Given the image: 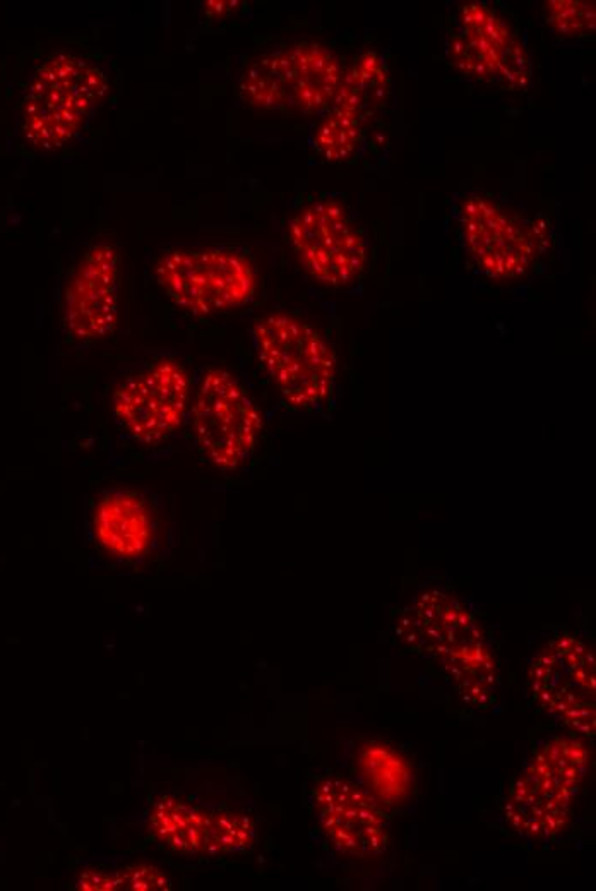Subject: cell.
Segmentation results:
<instances>
[{
    "label": "cell",
    "mask_w": 596,
    "mask_h": 891,
    "mask_svg": "<svg viewBox=\"0 0 596 891\" xmlns=\"http://www.w3.org/2000/svg\"><path fill=\"white\" fill-rule=\"evenodd\" d=\"M401 640L424 652L451 674L461 691L482 698L495 682L494 658L465 605L449 593L432 590L401 617Z\"/></svg>",
    "instance_id": "cell-5"
},
{
    "label": "cell",
    "mask_w": 596,
    "mask_h": 891,
    "mask_svg": "<svg viewBox=\"0 0 596 891\" xmlns=\"http://www.w3.org/2000/svg\"><path fill=\"white\" fill-rule=\"evenodd\" d=\"M545 19L552 30L566 38H581L595 33V6L590 2H547Z\"/></svg>",
    "instance_id": "cell-20"
},
{
    "label": "cell",
    "mask_w": 596,
    "mask_h": 891,
    "mask_svg": "<svg viewBox=\"0 0 596 891\" xmlns=\"http://www.w3.org/2000/svg\"><path fill=\"white\" fill-rule=\"evenodd\" d=\"M314 811L329 844L345 856H377L388 847V823L381 806L350 780L328 777L319 782Z\"/></svg>",
    "instance_id": "cell-15"
},
{
    "label": "cell",
    "mask_w": 596,
    "mask_h": 891,
    "mask_svg": "<svg viewBox=\"0 0 596 891\" xmlns=\"http://www.w3.org/2000/svg\"><path fill=\"white\" fill-rule=\"evenodd\" d=\"M155 509L141 492L115 487L96 499L91 532L96 545L119 561L146 556L156 540Z\"/></svg>",
    "instance_id": "cell-16"
},
{
    "label": "cell",
    "mask_w": 596,
    "mask_h": 891,
    "mask_svg": "<svg viewBox=\"0 0 596 891\" xmlns=\"http://www.w3.org/2000/svg\"><path fill=\"white\" fill-rule=\"evenodd\" d=\"M122 258L112 242H95L79 256L67 278L62 321L69 338L91 345L114 333L119 323Z\"/></svg>",
    "instance_id": "cell-14"
},
{
    "label": "cell",
    "mask_w": 596,
    "mask_h": 891,
    "mask_svg": "<svg viewBox=\"0 0 596 891\" xmlns=\"http://www.w3.org/2000/svg\"><path fill=\"white\" fill-rule=\"evenodd\" d=\"M288 242L305 273L326 287L352 285L367 266V242L343 204L314 199L288 222Z\"/></svg>",
    "instance_id": "cell-11"
},
{
    "label": "cell",
    "mask_w": 596,
    "mask_h": 891,
    "mask_svg": "<svg viewBox=\"0 0 596 891\" xmlns=\"http://www.w3.org/2000/svg\"><path fill=\"white\" fill-rule=\"evenodd\" d=\"M189 422L199 453L220 472L251 461L264 429L254 396L220 365H209L194 384Z\"/></svg>",
    "instance_id": "cell-6"
},
{
    "label": "cell",
    "mask_w": 596,
    "mask_h": 891,
    "mask_svg": "<svg viewBox=\"0 0 596 891\" xmlns=\"http://www.w3.org/2000/svg\"><path fill=\"white\" fill-rule=\"evenodd\" d=\"M78 888L81 890H119L122 888L119 873L114 874L102 869H88L79 876Z\"/></svg>",
    "instance_id": "cell-22"
},
{
    "label": "cell",
    "mask_w": 596,
    "mask_h": 891,
    "mask_svg": "<svg viewBox=\"0 0 596 891\" xmlns=\"http://www.w3.org/2000/svg\"><path fill=\"white\" fill-rule=\"evenodd\" d=\"M120 883L122 888L129 890H160L167 888L168 881L163 874L151 866H132V868L120 871Z\"/></svg>",
    "instance_id": "cell-21"
},
{
    "label": "cell",
    "mask_w": 596,
    "mask_h": 891,
    "mask_svg": "<svg viewBox=\"0 0 596 891\" xmlns=\"http://www.w3.org/2000/svg\"><path fill=\"white\" fill-rule=\"evenodd\" d=\"M194 381L182 360L158 355L115 384L110 408L115 424L141 446L167 443L184 427Z\"/></svg>",
    "instance_id": "cell-7"
},
{
    "label": "cell",
    "mask_w": 596,
    "mask_h": 891,
    "mask_svg": "<svg viewBox=\"0 0 596 891\" xmlns=\"http://www.w3.org/2000/svg\"><path fill=\"white\" fill-rule=\"evenodd\" d=\"M588 766L585 746L571 737L545 742L521 773L506 804L507 820L526 837L561 832Z\"/></svg>",
    "instance_id": "cell-8"
},
{
    "label": "cell",
    "mask_w": 596,
    "mask_h": 891,
    "mask_svg": "<svg viewBox=\"0 0 596 891\" xmlns=\"http://www.w3.org/2000/svg\"><path fill=\"white\" fill-rule=\"evenodd\" d=\"M256 838V826L251 818L233 809L213 811L206 856H225L251 847Z\"/></svg>",
    "instance_id": "cell-19"
},
{
    "label": "cell",
    "mask_w": 596,
    "mask_h": 891,
    "mask_svg": "<svg viewBox=\"0 0 596 891\" xmlns=\"http://www.w3.org/2000/svg\"><path fill=\"white\" fill-rule=\"evenodd\" d=\"M110 81L102 62L74 50H57L36 66L19 110V134L33 151L64 150L86 131L107 100Z\"/></svg>",
    "instance_id": "cell-1"
},
{
    "label": "cell",
    "mask_w": 596,
    "mask_h": 891,
    "mask_svg": "<svg viewBox=\"0 0 596 891\" xmlns=\"http://www.w3.org/2000/svg\"><path fill=\"white\" fill-rule=\"evenodd\" d=\"M153 275L163 295L194 317L237 311L259 285L251 256L233 247H172L158 256Z\"/></svg>",
    "instance_id": "cell-4"
},
{
    "label": "cell",
    "mask_w": 596,
    "mask_h": 891,
    "mask_svg": "<svg viewBox=\"0 0 596 891\" xmlns=\"http://www.w3.org/2000/svg\"><path fill=\"white\" fill-rule=\"evenodd\" d=\"M389 71L376 52H364L345 69L333 103L317 120L310 146L324 162L341 163L357 155L365 134L386 105Z\"/></svg>",
    "instance_id": "cell-12"
},
{
    "label": "cell",
    "mask_w": 596,
    "mask_h": 891,
    "mask_svg": "<svg viewBox=\"0 0 596 891\" xmlns=\"http://www.w3.org/2000/svg\"><path fill=\"white\" fill-rule=\"evenodd\" d=\"M211 823L213 811L175 796L160 797L149 811V828L156 840L185 856H206Z\"/></svg>",
    "instance_id": "cell-17"
},
{
    "label": "cell",
    "mask_w": 596,
    "mask_h": 891,
    "mask_svg": "<svg viewBox=\"0 0 596 891\" xmlns=\"http://www.w3.org/2000/svg\"><path fill=\"white\" fill-rule=\"evenodd\" d=\"M251 335L257 362L285 407L310 412L328 403L336 388L338 360L316 326L275 311L257 317Z\"/></svg>",
    "instance_id": "cell-2"
},
{
    "label": "cell",
    "mask_w": 596,
    "mask_h": 891,
    "mask_svg": "<svg viewBox=\"0 0 596 891\" xmlns=\"http://www.w3.org/2000/svg\"><path fill=\"white\" fill-rule=\"evenodd\" d=\"M447 59L463 76L502 88H525L530 59L513 26L483 2L454 12L447 30Z\"/></svg>",
    "instance_id": "cell-9"
},
{
    "label": "cell",
    "mask_w": 596,
    "mask_h": 891,
    "mask_svg": "<svg viewBox=\"0 0 596 891\" xmlns=\"http://www.w3.org/2000/svg\"><path fill=\"white\" fill-rule=\"evenodd\" d=\"M454 218L468 258L490 280L523 278L542 256L540 240L531 227L490 196L466 192L456 199Z\"/></svg>",
    "instance_id": "cell-10"
},
{
    "label": "cell",
    "mask_w": 596,
    "mask_h": 891,
    "mask_svg": "<svg viewBox=\"0 0 596 891\" xmlns=\"http://www.w3.org/2000/svg\"><path fill=\"white\" fill-rule=\"evenodd\" d=\"M345 67L331 48L300 40L247 64L237 91L247 107L298 117H321L340 90Z\"/></svg>",
    "instance_id": "cell-3"
},
{
    "label": "cell",
    "mask_w": 596,
    "mask_h": 891,
    "mask_svg": "<svg viewBox=\"0 0 596 891\" xmlns=\"http://www.w3.org/2000/svg\"><path fill=\"white\" fill-rule=\"evenodd\" d=\"M533 698L550 717L579 732H595V657L585 641L561 634L543 646L530 669Z\"/></svg>",
    "instance_id": "cell-13"
},
{
    "label": "cell",
    "mask_w": 596,
    "mask_h": 891,
    "mask_svg": "<svg viewBox=\"0 0 596 891\" xmlns=\"http://www.w3.org/2000/svg\"><path fill=\"white\" fill-rule=\"evenodd\" d=\"M358 777L362 789L381 808L405 801L413 785L412 768L400 754L384 744L370 742L360 749Z\"/></svg>",
    "instance_id": "cell-18"
}]
</instances>
